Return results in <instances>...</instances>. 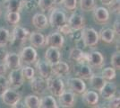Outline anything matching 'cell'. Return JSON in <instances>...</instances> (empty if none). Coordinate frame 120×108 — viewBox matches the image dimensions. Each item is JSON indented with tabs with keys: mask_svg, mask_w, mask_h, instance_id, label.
I'll return each instance as SVG.
<instances>
[{
	"mask_svg": "<svg viewBox=\"0 0 120 108\" xmlns=\"http://www.w3.org/2000/svg\"><path fill=\"white\" fill-rule=\"evenodd\" d=\"M74 73L82 80H89L93 74L91 67L88 63H76L74 66Z\"/></svg>",
	"mask_w": 120,
	"mask_h": 108,
	"instance_id": "obj_9",
	"label": "cell"
},
{
	"mask_svg": "<svg viewBox=\"0 0 120 108\" xmlns=\"http://www.w3.org/2000/svg\"><path fill=\"white\" fill-rule=\"evenodd\" d=\"M113 30L115 32L116 35L119 37L120 34V22H119V18H117L116 20L115 21L114 24H113Z\"/></svg>",
	"mask_w": 120,
	"mask_h": 108,
	"instance_id": "obj_43",
	"label": "cell"
},
{
	"mask_svg": "<svg viewBox=\"0 0 120 108\" xmlns=\"http://www.w3.org/2000/svg\"><path fill=\"white\" fill-rule=\"evenodd\" d=\"M36 68L38 70V73L41 77L48 79L53 75L52 72V66L47 60H36Z\"/></svg>",
	"mask_w": 120,
	"mask_h": 108,
	"instance_id": "obj_15",
	"label": "cell"
},
{
	"mask_svg": "<svg viewBox=\"0 0 120 108\" xmlns=\"http://www.w3.org/2000/svg\"><path fill=\"white\" fill-rule=\"evenodd\" d=\"M7 51L4 46H0V62H4Z\"/></svg>",
	"mask_w": 120,
	"mask_h": 108,
	"instance_id": "obj_44",
	"label": "cell"
},
{
	"mask_svg": "<svg viewBox=\"0 0 120 108\" xmlns=\"http://www.w3.org/2000/svg\"><path fill=\"white\" fill-rule=\"evenodd\" d=\"M30 31L28 29H25L24 27L20 25H16L13 29L11 34L10 41L12 44L15 45H23L30 36Z\"/></svg>",
	"mask_w": 120,
	"mask_h": 108,
	"instance_id": "obj_2",
	"label": "cell"
},
{
	"mask_svg": "<svg viewBox=\"0 0 120 108\" xmlns=\"http://www.w3.org/2000/svg\"><path fill=\"white\" fill-rule=\"evenodd\" d=\"M21 20L20 13L17 12H7L5 14V22L10 25H16Z\"/></svg>",
	"mask_w": 120,
	"mask_h": 108,
	"instance_id": "obj_30",
	"label": "cell"
},
{
	"mask_svg": "<svg viewBox=\"0 0 120 108\" xmlns=\"http://www.w3.org/2000/svg\"><path fill=\"white\" fill-rule=\"evenodd\" d=\"M82 100L88 106H97L100 100V96L96 91L86 89L82 94Z\"/></svg>",
	"mask_w": 120,
	"mask_h": 108,
	"instance_id": "obj_18",
	"label": "cell"
},
{
	"mask_svg": "<svg viewBox=\"0 0 120 108\" xmlns=\"http://www.w3.org/2000/svg\"><path fill=\"white\" fill-rule=\"evenodd\" d=\"M89 80H90V87L94 90H97L99 92H100V89L102 88V87L106 83V80L102 77V76L97 75V74H92Z\"/></svg>",
	"mask_w": 120,
	"mask_h": 108,
	"instance_id": "obj_26",
	"label": "cell"
},
{
	"mask_svg": "<svg viewBox=\"0 0 120 108\" xmlns=\"http://www.w3.org/2000/svg\"><path fill=\"white\" fill-rule=\"evenodd\" d=\"M61 5L67 11H75L77 8V0H63Z\"/></svg>",
	"mask_w": 120,
	"mask_h": 108,
	"instance_id": "obj_37",
	"label": "cell"
},
{
	"mask_svg": "<svg viewBox=\"0 0 120 108\" xmlns=\"http://www.w3.org/2000/svg\"><path fill=\"white\" fill-rule=\"evenodd\" d=\"M30 88L32 90V92L35 93L38 96H41L48 90V86H47V79L41 77L40 76L39 77H32L30 80Z\"/></svg>",
	"mask_w": 120,
	"mask_h": 108,
	"instance_id": "obj_8",
	"label": "cell"
},
{
	"mask_svg": "<svg viewBox=\"0 0 120 108\" xmlns=\"http://www.w3.org/2000/svg\"><path fill=\"white\" fill-rule=\"evenodd\" d=\"M92 16H93V20L96 24H106L109 22L110 14L109 10L105 8L104 6H99L92 10Z\"/></svg>",
	"mask_w": 120,
	"mask_h": 108,
	"instance_id": "obj_10",
	"label": "cell"
},
{
	"mask_svg": "<svg viewBox=\"0 0 120 108\" xmlns=\"http://www.w3.org/2000/svg\"><path fill=\"white\" fill-rule=\"evenodd\" d=\"M7 67L5 62H0V76H5L7 72Z\"/></svg>",
	"mask_w": 120,
	"mask_h": 108,
	"instance_id": "obj_45",
	"label": "cell"
},
{
	"mask_svg": "<svg viewBox=\"0 0 120 108\" xmlns=\"http://www.w3.org/2000/svg\"><path fill=\"white\" fill-rule=\"evenodd\" d=\"M81 37L84 42L85 46L90 47V48H94L98 45L100 37H99V32L94 30L93 28H87L84 27L83 29L81 30Z\"/></svg>",
	"mask_w": 120,
	"mask_h": 108,
	"instance_id": "obj_3",
	"label": "cell"
},
{
	"mask_svg": "<svg viewBox=\"0 0 120 108\" xmlns=\"http://www.w3.org/2000/svg\"><path fill=\"white\" fill-rule=\"evenodd\" d=\"M21 69H22V77L24 78V80H29L30 81V79L35 76L34 68H32L30 66H24Z\"/></svg>",
	"mask_w": 120,
	"mask_h": 108,
	"instance_id": "obj_35",
	"label": "cell"
},
{
	"mask_svg": "<svg viewBox=\"0 0 120 108\" xmlns=\"http://www.w3.org/2000/svg\"><path fill=\"white\" fill-rule=\"evenodd\" d=\"M76 98L75 94L72 91H66L65 90L58 96V104L61 107L65 108H71L75 105Z\"/></svg>",
	"mask_w": 120,
	"mask_h": 108,
	"instance_id": "obj_12",
	"label": "cell"
},
{
	"mask_svg": "<svg viewBox=\"0 0 120 108\" xmlns=\"http://www.w3.org/2000/svg\"><path fill=\"white\" fill-rule=\"evenodd\" d=\"M59 107L57 102L53 96H46L40 99V108H57Z\"/></svg>",
	"mask_w": 120,
	"mask_h": 108,
	"instance_id": "obj_27",
	"label": "cell"
},
{
	"mask_svg": "<svg viewBox=\"0 0 120 108\" xmlns=\"http://www.w3.org/2000/svg\"><path fill=\"white\" fill-rule=\"evenodd\" d=\"M48 90L51 93L53 96L58 97L62 93L65 91V83L60 77L52 75L47 79Z\"/></svg>",
	"mask_w": 120,
	"mask_h": 108,
	"instance_id": "obj_1",
	"label": "cell"
},
{
	"mask_svg": "<svg viewBox=\"0 0 120 108\" xmlns=\"http://www.w3.org/2000/svg\"><path fill=\"white\" fill-rule=\"evenodd\" d=\"M32 24L38 30H45L49 25V18L44 14L37 13L32 17Z\"/></svg>",
	"mask_w": 120,
	"mask_h": 108,
	"instance_id": "obj_21",
	"label": "cell"
},
{
	"mask_svg": "<svg viewBox=\"0 0 120 108\" xmlns=\"http://www.w3.org/2000/svg\"><path fill=\"white\" fill-rule=\"evenodd\" d=\"M116 90H117V88L115 83H112L111 81H106L104 86L100 91V96L104 100H109L115 96L116 94Z\"/></svg>",
	"mask_w": 120,
	"mask_h": 108,
	"instance_id": "obj_19",
	"label": "cell"
},
{
	"mask_svg": "<svg viewBox=\"0 0 120 108\" xmlns=\"http://www.w3.org/2000/svg\"><path fill=\"white\" fill-rule=\"evenodd\" d=\"M109 103H108V107L109 108H116L119 107V104H120V98L119 96H114V97L110 98L108 100Z\"/></svg>",
	"mask_w": 120,
	"mask_h": 108,
	"instance_id": "obj_40",
	"label": "cell"
},
{
	"mask_svg": "<svg viewBox=\"0 0 120 108\" xmlns=\"http://www.w3.org/2000/svg\"><path fill=\"white\" fill-rule=\"evenodd\" d=\"M7 1V12L20 13L24 5V0H6Z\"/></svg>",
	"mask_w": 120,
	"mask_h": 108,
	"instance_id": "obj_28",
	"label": "cell"
},
{
	"mask_svg": "<svg viewBox=\"0 0 120 108\" xmlns=\"http://www.w3.org/2000/svg\"><path fill=\"white\" fill-rule=\"evenodd\" d=\"M45 60L51 65L61 60V52L58 48L49 47L45 52Z\"/></svg>",
	"mask_w": 120,
	"mask_h": 108,
	"instance_id": "obj_22",
	"label": "cell"
},
{
	"mask_svg": "<svg viewBox=\"0 0 120 108\" xmlns=\"http://www.w3.org/2000/svg\"><path fill=\"white\" fill-rule=\"evenodd\" d=\"M7 80H8V84H9V88H14V89L20 88L24 83V78L22 74V69L20 68L12 69L9 73Z\"/></svg>",
	"mask_w": 120,
	"mask_h": 108,
	"instance_id": "obj_6",
	"label": "cell"
},
{
	"mask_svg": "<svg viewBox=\"0 0 120 108\" xmlns=\"http://www.w3.org/2000/svg\"><path fill=\"white\" fill-rule=\"evenodd\" d=\"M65 43V39L62 33L59 32H51L45 38V45L49 47H55V48H62Z\"/></svg>",
	"mask_w": 120,
	"mask_h": 108,
	"instance_id": "obj_13",
	"label": "cell"
},
{
	"mask_svg": "<svg viewBox=\"0 0 120 108\" xmlns=\"http://www.w3.org/2000/svg\"><path fill=\"white\" fill-rule=\"evenodd\" d=\"M56 3V5H61V3L63 2V0H54Z\"/></svg>",
	"mask_w": 120,
	"mask_h": 108,
	"instance_id": "obj_48",
	"label": "cell"
},
{
	"mask_svg": "<svg viewBox=\"0 0 120 108\" xmlns=\"http://www.w3.org/2000/svg\"><path fill=\"white\" fill-rule=\"evenodd\" d=\"M67 24H69L73 31H81L86 25V20L84 16H82L78 13H74L69 17Z\"/></svg>",
	"mask_w": 120,
	"mask_h": 108,
	"instance_id": "obj_14",
	"label": "cell"
},
{
	"mask_svg": "<svg viewBox=\"0 0 120 108\" xmlns=\"http://www.w3.org/2000/svg\"><path fill=\"white\" fill-rule=\"evenodd\" d=\"M14 108H18V107H22V108H24L25 107V104H24V103H22V99H21L20 101H18L17 103L15 104V105L13 106Z\"/></svg>",
	"mask_w": 120,
	"mask_h": 108,
	"instance_id": "obj_46",
	"label": "cell"
},
{
	"mask_svg": "<svg viewBox=\"0 0 120 108\" xmlns=\"http://www.w3.org/2000/svg\"><path fill=\"white\" fill-rule=\"evenodd\" d=\"M45 36L38 32H31L29 36L30 45L34 48H43L45 46Z\"/></svg>",
	"mask_w": 120,
	"mask_h": 108,
	"instance_id": "obj_23",
	"label": "cell"
},
{
	"mask_svg": "<svg viewBox=\"0 0 120 108\" xmlns=\"http://www.w3.org/2000/svg\"><path fill=\"white\" fill-rule=\"evenodd\" d=\"M52 66V72L53 75L57 76V77H65L70 72V66L64 61H58L51 65Z\"/></svg>",
	"mask_w": 120,
	"mask_h": 108,
	"instance_id": "obj_20",
	"label": "cell"
},
{
	"mask_svg": "<svg viewBox=\"0 0 120 108\" xmlns=\"http://www.w3.org/2000/svg\"><path fill=\"white\" fill-rule=\"evenodd\" d=\"M87 57L88 53L83 52L82 49H79L77 47L71 50L69 55L70 60L75 61L76 63H87Z\"/></svg>",
	"mask_w": 120,
	"mask_h": 108,
	"instance_id": "obj_24",
	"label": "cell"
},
{
	"mask_svg": "<svg viewBox=\"0 0 120 108\" xmlns=\"http://www.w3.org/2000/svg\"><path fill=\"white\" fill-rule=\"evenodd\" d=\"M80 8L83 12H90L96 7L95 0H79Z\"/></svg>",
	"mask_w": 120,
	"mask_h": 108,
	"instance_id": "obj_33",
	"label": "cell"
},
{
	"mask_svg": "<svg viewBox=\"0 0 120 108\" xmlns=\"http://www.w3.org/2000/svg\"><path fill=\"white\" fill-rule=\"evenodd\" d=\"M0 97L5 104L13 107L15 104L22 99V95L18 91H16V89L8 88L5 89Z\"/></svg>",
	"mask_w": 120,
	"mask_h": 108,
	"instance_id": "obj_5",
	"label": "cell"
},
{
	"mask_svg": "<svg viewBox=\"0 0 120 108\" xmlns=\"http://www.w3.org/2000/svg\"><path fill=\"white\" fill-rule=\"evenodd\" d=\"M100 40L107 44H111L114 42L116 38V33L113 29L111 28H102L99 32Z\"/></svg>",
	"mask_w": 120,
	"mask_h": 108,
	"instance_id": "obj_25",
	"label": "cell"
},
{
	"mask_svg": "<svg viewBox=\"0 0 120 108\" xmlns=\"http://www.w3.org/2000/svg\"><path fill=\"white\" fill-rule=\"evenodd\" d=\"M4 62L6 65L7 68H10L11 70L22 67V60H21L20 56L15 52H7Z\"/></svg>",
	"mask_w": 120,
	"mask_h": 108,
	"instance_id": "obj_17",
	"label": "cell"
},
{
	"mask_svg": "<svg viewBox=\"0 0 120 108\" xmlns=\"http://www.w3.org/2000/svg\"><path fill=\"white\" fill-rule=\"evenodd\" d=\"M67 87L75 95H82L86 90V84L80 77H70L67 79Z\"/></svg>",
	"mask_w": 120,
	"mask_h": 108,
	"instance_id": "obj_11",
	"label": "cell"
},
{
	"mask_svg": "<svg viewBox=\"0 0 120 108\" xmlns=\"http://www.w3.org/2000/svg\"><path fill=\"white\" fill-rule=\"evenodd\" d=\"M108 10L109 12H111L112 14L119 16L120 13V0H114L108 5Z\"/></svg>",
	"mask_w": 120,
	"mask_h": 108,
	"instance_id": "obj_36",
	"label": "cell"
},
{
	"mask_svg": "<svg viewBox=\"0 0 120 108\" xmlns=\"http://www.w3.org/2000/svg\"><path fill=\"white\" fill-rule=\"evenodd\" d=\"M8 88H9V84H8L7 78L5 76H0V96L5 92V89Z\"/></svg>",
	"mask_w": 120,
	"mask_h": 108,
	"instance_id": "obj_39",
	"label": "cell"
},
{
	"mask_svg": "<svg viewBox=\"0 0 120 108\" xmlns=\"http://www.w3.org/2000/svg\"><path fill=\"white\" fill-rule=\"evenodd\" d=\"M67 23L65 14L59 8H53L49 17V24L53 28H59L60 26Z\"/></svg>",
	"mask_w": 120,
	"mask_h": 108,
	"instance_id": "obj_4",
	"label": "cell"
},
{
	"mask_svg": "<svg viewBox=\"0 0 120 108\" xmlns=\"http://www.w3.org/2000/svg\"><path fill=\"white\" fill-rule=\"evenodd\" d=\"M87 63L90 65V67L100 68L103 67V65L105 63L104 62V57H103L101 52L93 51V52L88 53Z\"/></svg>",
	"mask_w": 120,
	"mask_h": 108,
	"instance_id": "obj_16",
	"label": "cell"
},
{
	"mask_svg": "<svg viewBox=\"0 0 120 108\" xmlns=\"http://www.w3.org/2000/svg\"><path fill=\"white\" fill-rule=\"evenodd\" d=\"M24 6L28 10H33L38 6V0H24Z\"/></svg>",
	"mask_w": 120,
	"mask_h": 108,
	"instance_id": "obj_42",
	"label": "cell"
},
{
	"mask_svg": "<svg viewBox=\"0 0 120 108\" xmlns=\"http://www.w3.org/2000/svg\"><path fill=\"white\" fill-rule=\"evenodd\" d=\"M111 66L115 68L116 70L120 69V54L118 52H116L111 57Z\"/></svg>",
	"mask_w": 120,
	"mask_h": 108,
	"instance_id": "obj_38",
	"label": "cell"
},
{
	"mask_svg": "<svg viewBox=\"0 0 120 108\" xmlns=\"http://www.w3.org/2000/svg\"><path fill=\"white\" fill-rule=\"evenodd\" d=\"M23 103L27 108H40V99L37 95H28L24 98Z\"/></svg>",
	"mask_w": 120,
	"mask_h": 108,
	"instance_id": "obj_29",
	"label": "cell"
},
{
	"mask_svg": "<svg viewBox=\"0 0 120 108\" xmlns=\"http://www.w3.org/2000/svg\"><path fill=\"white\" fill-rule=\"evenodd\" d=\"M100 1L103 5H107V6H108V5H109L111 2H113L114 0H100Z\"/></svg>",
	"mask_w": 120,
	"mask_h": 108,
	"instance_id": "obj_47",
	"label": "cell"
},
{
	"mask_svg": "<svg viewBox=\"0 0 120 108\" xmlns=\"http://www.w3.org/2000/svg\"><path fill=\"white\" fill-rule=\"evenodd\" d=\"M19 56L21 58L22 62H23L27 65L33 64L38 60V53L34 49V47L32 46L23 47L22 50L21 51Z\"/></svg>",
	"mask_w": 120,
	"mask_h": 108,
	"instance_id": "obj_7",
	"label": "cell"
},
{
	"mask_svg": "<svg viewBox=\"0 0 120 108\" xmlns=\"http://www.w3.org/2000/svg\"><path fill=\"white\" fill-rule=\"evenodd\" d=\"M58 29V32L62 34H65V35H69L71 32H73V30L71 29V27L69 26V24L66 23L65 24H63L62 26H60Z\"/></svg>",
	"mask_w": 120,
	"mask_h": 108,
	"instance_id": "obj_41",
	"label": "cell"
},
{
	"mask_svg": "<svg viewBox=\"0 0 120 108\" xmlns=\"http://www.w3.org/2000/svg\"><path fill=\"white\" fill-rule=\"evenodd\" d=\"M10 32L4 27H0V46H6L10 42Z\"/></svg>",
	"mask_w": 120,
	"mask_h": 108,
	"instance_id": "obj_34",
	"label": "cell"
},
{
	"mask_svg": "<svg viewBox=\"0 0 120 108\" xmlns=\"http://www.w3.org/2000/svg\"><path fill=\"white\" fill-rule=\"evenodd\" d=\"M101 76L106 81H112L116 77V72L113 67H107L102 69Z\"/></svg>",
	"mask_w": 120,
	"mask_h": 108,
	"instance_id": "obj_31",
	"label": "cell"
},
{
	"mask_svg": "<svg viewBox=\"0 0 120 108\" xmlns=\"http://www.w3.org/2000/svg\"><path fill=\"white\" fill-rule=\"evenodd\" d=\"M1 15H2V10H1V7H0V16H1Z\"/></svg>",
	"mask_w": 120,
	"mask_h": 108,
	"instance_id": "obj_49",
	"label": "cell"
},
{
	"mask_svg": "<svg viewBox=\"0 0 120 108\" xmlns=\"http://www.w3.org/2000/svg\"><path fill=\"white\" fill-rule=\"evenodd\" d=\"M56 3L54 0H38V6L43 12H49L56 7Z\"/></svg>",
	"mask_w": 120,
	"mask_h": 108,
	"instance_id": "obj_32",
	"label": "cell"
}]
</instances>
